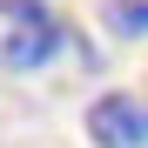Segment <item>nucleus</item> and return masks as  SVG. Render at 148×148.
I'll list each match as a JSON object with an SVG mask.
<instances>
[{"instance_id":"obj_1","label":"nucleus","mask_w":148,"mask_h":148,"mask_svg":"<svg viewBox=\"0 0 148 148\" xmlns=\"http://www.w3.org/2000/svg\"><path fill=\"white\" fill-rule=\"evenodd\" d=\"M0 7L14 14L7 40H0V67H7V74H34V67H47L67 47V27L40 7V0H0Z\"/></svg>"},{"instance_id":"obj_2","label":"nucleus","mask_w":148,"mask_h":148,"mask_svg":"<svg viewBox=\"0 0 148 148\" xmlns=\"http://www.w3.org/2000/svg\"><path fill=\"white\" fill-rule=\"evenodd\" d=\"M88 141L94 148H148V108L135 94H101L88 108Z\"/></svg>"},{"instance_id":"obj_3","label":"nucleus","mask_w":148,"mask_h":148,"mask_svg":"<svg viewBox=\"0 0 148 148\" xmlns=\"http://www.w3.org/2000/svg\"><path fill=\"white\" fill-rule=\"evenodd\" d=\"M108 27L121 40H148V0H108Z\"/></svg>"}]
</instances>
